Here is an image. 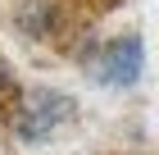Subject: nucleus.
Masks as SVG:
<instances>
[{
  "instance_id": "f257e3e1",
  "label": "nucleus",
  "mask_w": 159,
  "mask_h": 155,
  "mask_svg": "<svg viewBox=\"0 0 159 155\" xmlns=\"http://www.w3.org/2000/svg\"><path fill=\"white\" fill-rule=\"evenodd\" d=\"M77 119V100L59 87H32L14 109V142L18 146H46Z\"/></svg>"
},
{
  "instance_id": "f03ea898",
  "label": "nucleus",
  "mask_w": 159,
  "mask_h": 155,
  "mask_svg": "<svg viewBox=\"0 0 159 155\" xmlns=\"http://www.w3.org/2000/svg\"><path fill=\"white\" fill-rule=\"evenodd\" d=\"M141 73H146V41H141L136 32L114 36L109 46L91 60V78H96L100 87H109V91H127V87H136Z\"/></svg>"
},
{
  "instance_id": "7ed1b4c3",
  "label": "nucleus",
  "mask_w": 159,
  "mask_h": 155,
  "mask_svg": "<svg viewBox=\"0 0 159 155\" xmlns=\"http://www.w3.org/2000/svg\"><path fill=\"white\" fill-rule=\"evenodd\" d=\"M14 27L27 41H50L64 27V5L59 0H18L14 5Z\"/></svg>"
},
{
  "instance_id": "20e7f679",
  "label": "nucleus",
  "mask_w": 159,
  "mask_h": 155,
  "mask_svg": "<svg viewBox=\"0 0 159 155\" xmlns=\"http://www.w3.org/2000/svg\"><path fill=\"white\" fill-rule=\"evenodd\" d=\"M0 105H14L18 109V91H14V73H9V64L0 60ZM5 114V109H0Z\"/></svg>"
}]
</instances>
